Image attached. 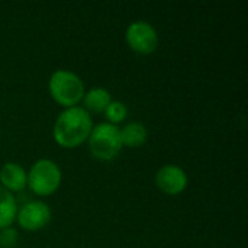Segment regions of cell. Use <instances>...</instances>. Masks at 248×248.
I'll return each mask as SVG.
<instances>
[{"instance_id": "cell-1", "label": "cell", "mask_w": 248, "mask_h": 248, "mask_svg": "<svg viewBox=\"0 0 248 248\" xmlns=\"http://www.w3.org/2000/svg\"><path fill=\"white\" fill-rule=\"evenodd\" d=\"M93 129V121L90 113L80 106L64 109L52 129L55 142L62 148H76L84 144Z\"/></svg>"}, {"instance_id": "cell-2", "label": "cell", "mask_w": 248, "mask_h": 248, "mask_svg": "<svg viewBox=\"0 0 248 248\" xmlns=\"http://www.w3.org/2000/svg\"><path fill=\"white\" fill-rule=\"evenodd\" d=\"M51 97L64 109L77 106L86 93L83 80L70 70H57L48 81Z\"/></svg>"}, {"instance_id": "cell-3", "label": "cell", "mask_w": 248, "mask_h": 248, "mask_svg": "<svg viewBox=\"0 0 248 248\" xmlns=\"http://www.w3.org/2000/svg\"><path fill=\"white\" fill-rule=\"evenodd\" d=\"M121 128L116 125L102 122L93 126L90 137H89V148L94 158L100 161H110L119 155L122 151V141H121Z\"/></svg>"}, {"instance_id": "cell-4", "label": "cell", "mask_w": 248, "mask_h": 248, "mask_svg": "<svg viewBox=\"0 0 248 248\" xmlns=\"http://www.w3.org/2000/svg\"><path fill=\"white\" fill-rule=\"evenodd\" d=\"M62 173L58 164L49 158H41L28 173V187L36 196H51L61 185Z\"/></svg>"}, {"instance_id": "cell-5", "label": "cell", "mask_w": 248, "mask_h": 248, "mask_svg": "<svg viewBox=\"0 0 248 248\" xmlns=\"http://www.w3.org/2000/svg\"><path fill=\"white\" fill-rule=\"evenodd\" d=\"M128 46L142 55L153 54L158 46V33L155 28L145 20L132 22L125 32Z\"/></svg>"}, {"instance_id": "cell-6", "label": "cell", "mask_w": 248, "mask_h": 248, "mask_svg": "<svg viewBox=\"0 0 248 248\" xmlns=\"http://www.w3.org/2000/svg\"><path fill=\"white\" fill-rule=\"evenodd\" d=\"M16 221L22 230L35 232L45 228L49 224L51 209L45 202L41 201L28 202L22 208H17Z\"/></svg>"}, {"instance_id": "cell-7", "label": "cell", "mask_w": 248, "mask_h": 248, "mask_svg": "<svg viewBox=\"0 0 248 248\" xmlns=\"http://www.w3.org/2000/svg\"><path fill=\"white\" fill-rule=\"evenodd\" d=\"M187 182L189 179L186 171L176 164H166L155 174V186L163 193L170 196H176L185 192Z\"/></svg>"}, {"instance_id": "cell-8", "label": "cell", "mask_w": 248, "mask_h": 248, "mask_svg": "<svg viewBox=\"0 0 248 248\" xmlns=\"http://www.w3.org/2000/svg\"><path fill=\"white\" fill-rule=\"evenodd\" d=\"M0 186L10 193L20 192L28 186V173L17 163H6L0 169Z\"/></svg>"}, {"instance_id": "cell-9", "label": "cell", "mask_w": 248, "mask_h": 248, "mask_svg": "<svg viewBox=\"0 0 248 248\" xmlns=\"http://www.w3.org/2000/svg\"><path fill=\"white\" fill-rule=\"evenodd\" d=\"M112 102L110 93L105 87H93L83 96L84 109L93 113H103Z\"/></svg>"}, {"instance_id": "cell-10", "label": "cell", "mask_w": 248, "mask_h": 248, "mask_svg": "<svg viewBox=\"0 0 248 248\" xmlns=\"http://www.w3.org/2000/svg\"><path fill=\"white\" fill-rule=\"evenodd\" d=\"M119 132L124 147L137 148L144 145L148 140V131L141 122H129L122 129H119Z\"/></svg>"}, {"instance_id": "cell-11", "label": "cell", "mask_w": 248, "mask_h": 248, "mask_svg": "<svg viewBox=\"0 0 248 248\" xmlns=\"http://www.w3.org/2000/svg\"><path fill=\"white\" fill-rule=\"evenodd\" d=\"M17 214V205L13 193L0 186V230H7L15 221Z\"/></svg>"}, {"instance_id": "cell-12", "label": "cell", "mask_w": 248, "mask_h": 248, "mask_svg": "<svg viewBox=\"0 0 248 248\" xmlns=\"http://www.w3.org/2000/svg\"><path fill=\"white\" fill-rule=\"evenodd\" d=\"M103 113H105V116L108 119V124L116 125V124H121V122H124L126 119L128 108L125 106V103H122L119 100H112Z\"/></svg>"}]
</instances>
